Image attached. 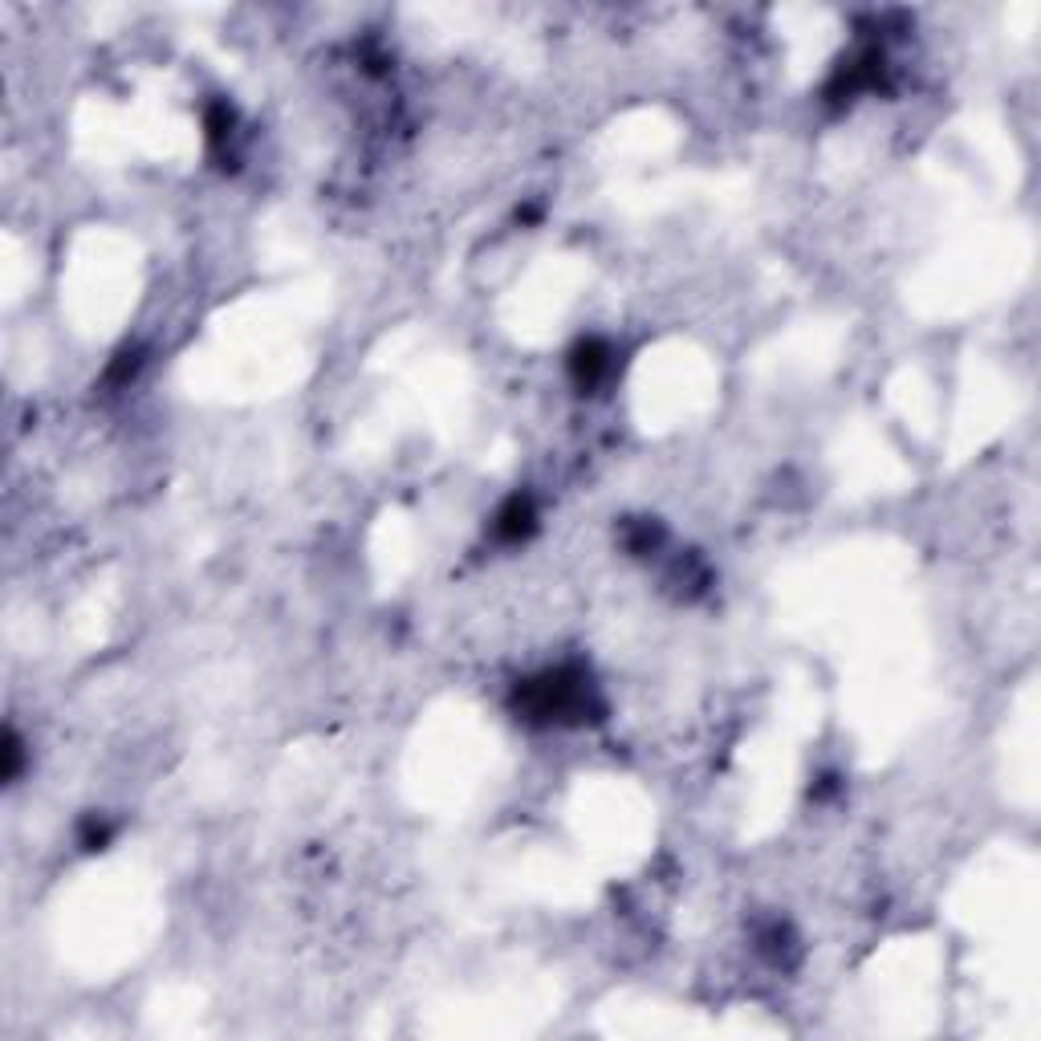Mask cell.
Segmentation results:
<instances>
[{
  "mask_svg": "<svg viewBox=\"0 0 1041 1041\" xmlns=\"http://www.w3.org/2000/svg\"><path fill=\"white\" fill-rule=\"evenodd\" d=\"M606 366H610V354H606L602 342L578 346V354H574V375H578V383H598V379L606 375Z\"/></svg>",
  "mask_w": 1041,
  "mask_h": 1041,
  "instance_id": "cell-3",
  "label": "cell"
},
{
  "mask_svg": "<svg viewBox=\"0 0 1041 1041\" xmlns=\"http://www.w3.org/2000/svg\"><path fill=\"white\" fill-rule=\"evenodd\" d=\"M533 529V505L525 501V497H513L501 513H497V533L505 537V541H517V537H525Z\"/></svg>",
  "mask_w": 1041,
  "mask_h": 1041,
  "instance_id": "cell-2",
  "label": "cell"
},
{
  "mask_svg": "<svg viewBox=\"0 0 1041 1041\" xmlns=\"http://www.w3.org/2000/svg\"><path fill=\"white\" fill-rule=\"evenodd\" d=\"M525 708L533 716H549V720H566L590 708V684L578 671H554L537 684L525 688Z\"/></svg>",
  "mask_w": 1041,
  "mask_h": 1041,
  "instance_id": "cell-1",
  "label": "cell"
}]
</instances>
